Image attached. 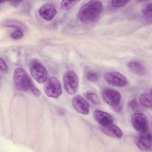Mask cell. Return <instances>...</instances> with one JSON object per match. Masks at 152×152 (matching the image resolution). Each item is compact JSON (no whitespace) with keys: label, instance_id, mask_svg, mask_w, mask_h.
Returning <instances> with one entry per match:
<instances>
[{"label":"cell","instance_id":"1","mask_svg":"<svg viewBox=\"0 0 152 152\" xmlns=\"http://www.w3.org/2000/svg\"><path fill=\"white\" fill-rule=\"evenodd\" d=\"M103 10V5L99 1H89L80 9L78 14L79 20L84 24L93 22Z\"/></svg>","mask_w":152,"mask_h":152},{"label":"cell","instance_id":"2","mask_svg":"<svg viewBox=\"0 0 152 152\" xmlns=\"http://www.w3.org/2000/svg\"><path fill=\"white\" fill-rule=\"evenodd\" d=\"M13 81L15 87L18 90L21 91L30 90L36 96H40V92L34 86L30 77L22 68H15L13 74Z\"/></svg>","mask_w":152,"mask_h":152},{"label":"cell","instance_id":"3","mask_svg":"<svg viewBox=\"0 0 152 152\" xmlns=\"http://www.w3.org/2000/svg\"><path fill=\"white\" fill-rule=\"evenodd\" d=\"M44 91L49 97L57 99L62 94V87L59 80L52 77L48 79L44 85Z\"/></svg>","mask_w":152,"mask_h":152},{"label":"cell","instance_id":"4","mask_svg":"<svg viewBox=\"0 0 152 152\" xmlns=\"http://www.w3.org/2000/svg\"><path fill=\"white\" fill-rule=\"evenodd\" d=\"M31 76L39 83H43L48 80V72L45 67L38 61L33 60L30 64Z\"/></svg>","mask_w":152,"mask_h":152},{"label":"cell","instance_id":"5","mask_svg":"<svg viewBox=\"0 0 152 152\" xmlns=\"http://www.w3.org/2000/svg\"><path fill=\"white\" fill-rule=\"evenodd\" d=\"M64 86L69 94H74L78 87V78L76 73L72 70L67 71L63 77Z\"/></svg>","mask_w":152,"mask_h":152},{"label":"cell","instance_id":"6","mask_svg":"<svg viewBox=\"0 0 152 152\" xmlns=\"http://www.w3.org/2000/svg\"><path fill=\"white\" fill-rule=\"evenodd\" d=\"M131 123L134 128L138 132L148 131L149 124L147 116L141 113H135L131 117Z\"/></svg>","mask_w":152,"mask_h":152},{"label":"cell","instance_id":"7","mask_svg":"<svg viewBox=\"0 0 152 152\" xmlns=\"http://www.w3.org/2000/svg\"><path fill=\"white\" fill-rule=\"evenodd\" d=\"M104 78L109 84L115 87H124L128 83L126 77L117 71L106 72L104 74Z\"/></svg>","mask_w":152,"mask_h":152},{"label":"cell","instance_id":"8","mask_svg":"<svg viewBox=\"0 0 152 152\" xmlns=\"http://www.w3.org/2000/svg\"><path fill=\"white\" fill-rule=\"evenodd\" d=\"M102 96L104 101L112 107L119 105L121 99V95L118 91L109 88H104L102 91Z\"/></svg>","mask_w":152,"mask_h":152},{"label":"cell","instance_id":"9","mask_svg":"<svg viewBox=\"0 0 152 152\" xmlns=\"http://www.w3.org/2000/svg\"><path fill=\"white\" fill-rule=\"evenodd\" d=\"M137 147L141 151L151 149V134L149 131L140 133L135 140Z\"/></svg>","mask_w":152,"mask_h":152},{"label":"cell","instance_id":"10","mask_svg":"<svg viewBox=\"0 0 152 152\" xmlns=\"http://www.w3.org/2000/svg\"><path fill=\"white\" fill-rule=\"evenodd\" d=\"M72 104L74 109L78 113L84 115L88 114L90 105L82 96H74L72 99Z\"/></svg>","mask_w":152,"mask_h":152},{"label":"cell","instance_id":"11","mask_svg":"<svg viewBox=\"0 0 152 152\" xmlns=\"http://www.w3.org/2000/svg\"><path fill=\"white\" fill-rule=\"evenodd\" d=\"M39 15L45 20L50 21L56 14V9L52 4H46L42 5L39 10Z\"/></svg>","mask_w":152,"mask_h":152},{"label":"cell","instance_id":"12","mask_svg":"<svg viewBox=\"0 0 152 152\" xmlns=\"http://www.w3.org/2000/svg\"><path fill=\"white\" fill-rule=\"evenodd\" d=\"M93 114L95 121L101 125V126H105L113 123V117L106 112L96 110L93 112Z\"/></svg>","mask_w":152,"mask_h":152},{"label":"cell","instance_id":"13","mask_svg":"<svg viewBox=\"0 0 152 152\" xmlns=\"http://www.w3.org/2000/svg\"><path fill=\"white\" fill-rule=\"evenodd\" d=\"M101 131L104 134L113 138H120L123 135V132L120 128L113 123L105 126H102Z\"/></svg>","mask_w":152,"mask_h":152},{"label":"cell","instance_id":"14","mask_svg":"<svg viewBox=\"0 0 152 152\" xmlns=\"http://www.w3.org/2000/svg\"><path fill=\"white\" fill-rule=\"evenodd\" d=\"M128 67L130 71L137 75H144L145 72V69L144 65L137 61L129 62L128 64Z\"/></svg>","mask_w":152,"mask_h":152},{"label":"cell","instance_id":"15","mask_svg":"<svg viewBox=\"0 0 152 152\" xmlns=\"http://www.w3.org/2000/svg\"><path fill=\"white\" fill-rule=\"evenodd\" d=\"M140 102L141 104L143 106L147 108H151L152 107V99H151V93H142L140 96L139 98Z\"/></svg>","mask_w":152,"mask_h":152},{"label":"cell","instance_id":"16","mask_svg":"<svg viewBox=\"0 0 152 152\" xmlns=\"http://www.w3.org/2000/svg\"><path fill=\"white\" fill-rule=\"evenodd\" d=\"M142 12L147 19L151 20L152 17V4H147L142 8Z\"/></svg>","mask_w":152,"mask_h":152},{"label":"cell","instance_id":"17","mask_svg":"<svg viewBox=\"0 0 152 152\" xmlns=\"http://www.w3.org/2000/svg\"><path fill=\"white\" fill-rule=\"evenodd\" d=\"M78 2V1H62L61 3V7L64 10H69L72 8Z\"/></svg>","mask_w":152,"mask_h":152},{"label":"cell","instance_id":"18","mask_svg":"<svg viewBox=\"0 0 152 152\" xmlns=\"http://www.w3.org/2000/svg\"><path fill=\"white\" fill-rule=\"evenodd\" d=\"M5 26H8V27H14L17 29H20L21 30H23V26L21 23L17 21H14V20H8L5 21Z\"/></svg>","mask_w":152,"mask_h":152},{"label":"cell","instance_id":"19","mask_svg":"<svg viewBox=\"0 0 152 152\" xmlns=\"http://www.w3.org/2000/svg\"><path fill=\"white\" fill-rule=\"evenodd\" d=\"M86 78L90 81L96 82L99 78L98 74L94 71H88L86 73Z\"/></svg>","mask_w":152,"mask_h":152},{"label":"cell","instance_id":"20","mask_svg":"<svg viewBox=\"0 0 152 152\" xmlns=\"http://www.w3.org/2000/svg\"><path fill=\"white\" fill-rule=\"evenodd\" d=\"M86 97L90 101H91V102H93L94 104H97V103H99L98 97L94 93L87 92L86 93Z\"/></svg>","mask_w":152,"mask_h":152},{"label":"cell","instance_id":"21","mask_svg":"<svg viewBox=\"0 0 152 152\" xmlns=\"http://www.w3.org/2000/svg\"><path fill=\"white\" fill-rule=\"evenodd\" d=\"M10 36L13 39H20L23 36V30L20 29H17L11 33Z\"/></svg>","mask_w":152,"mask_h":152},{"label":"cell","instance_id":"22","mask_svg":"<svg viewBox=\"0 0 152 152\" xmlns=\"http://www.w3.org/2000/svg\"><path fill=\"white\" fill-rule=\"evenodd\" d=\"M128 2V1H112L111 4L113 7L118 8L125 6Z\"/></svg>","mask_w":152,"mask_h":152},{"label":"cell","instance_id":"23","mask_svg":"<svg viewBox=\"0 0 152 152\" xmlns=\"http://www.w3.org/2000/svg\"><path fill=\"white\" fill-rule=\"evenodd\" d=\"M0 65H1V71L2 72H6L8 70V66L5 62L3 60L2 58L0 59Z\"/></svg>","mask_w":152,"mask_h":152},{"label":"cell","instance_id":"24","mask_svg":"<svg viewBox=\"0 0 152 152\" xmlns=\"http://www.w3.org/2000/svg\"><path fill=\"white\" fill-rule=\"evenodd\" d=\"M129 106L131 107V108L133 109H135L138 107V103L137 102V101L135 99H134V100H132L131 102H129Z\"/></svg>","mask_w":152,"mask_h":152},{"label":"cell","instance_id":"25","mask_svg":"<svg viewBox=\"0 0 152 152\" xmlns=\"http://www.w3.org/2000/svg\"><path fill=\"white\" fill-rule=\"evenodd\" d=\"M20 2H21V1H14V2H11V3L13 5H16L15 4H17V5H19Z\"/></svg>","mask_w":152,"mask_h":152}]
</instances>
